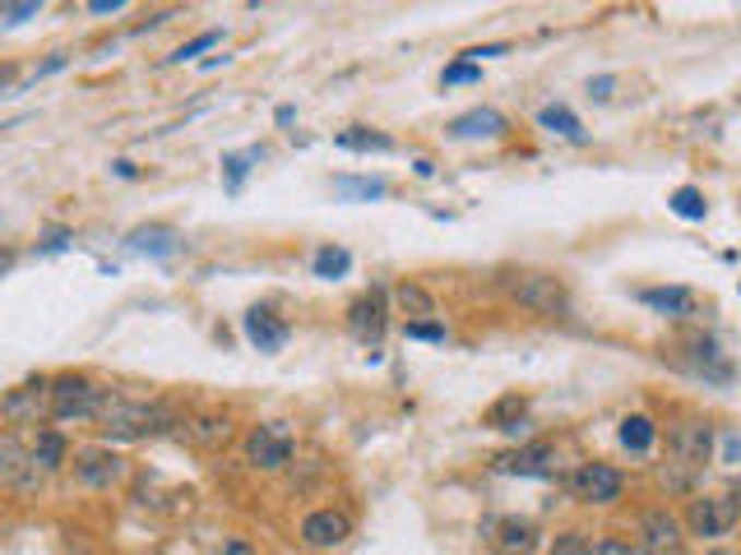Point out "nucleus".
I'll list each match as a JSON object with an SVG mask.
<instances>
[{"mask_svg": "<svg viewBox=\"0 0 741 555\" xmlns=\"http://www.w3.org/2000/svg\"><path fill=\"white\" fill-rule=\"evenodd\" d=\"M242 329H246V339L256 343L260 352H279L283 343H287V324L279 320L274 310H264V306H256V310H246V320H242Z\"/></svg>", "mask_w": 741, "mask_h": 555, "instance_id": "ddd939ff", "label": "nucleus"}, {"mask_svg": "<svg viewBox=\"0 0 741 555\" xmlns=\"http://www.w3.org/2000/svg\"><path fill=\"white\" fill-rule=\"evenodd\" d=\"M538 121H542V130H552V134H565V139H575V144H579V139H584V126H579V116L571 111V107H542L538 111Z\"/></svg>", "mask_w": 741, "mask_h": 555, "instance_id": "5701e85b", "label": "nucleus"}, {"mask_svg": "<svg viewBox=\"0 0 741 555\" xmlns=\"http://www.w3.org/2000/svg\"><path fill=\"white\" fill-rule=\"evenodd\" d=\"M654 440H658V426L649 422V416H626V422H621V445H626L631 453H649L654 449Z\"/></svg>", "mask_w": 741, "mask_h": 555, "instance_id": "aec40b11", "label": "nucleus"}, {"mask_svg": "<svg viewBox=\"0 0 741 555\" xmlns=\"http://www.w3.org/2000/svg\"><path fill=\"white\" fill-rule=\"evenodd\" d=\"M408 339H422V343H445V329L422 320V324H408Z\"/></svg>", "mask_w": 741, "mask_h": 555, "instance_id": "72a5a7b5", "label": "nucleus"}, {"mask_svg": "<svg viewBox=\"0 0 741 555\" xmlns=\"http://www.w3.org/2000/svg\"><path fill=\"white\" fill-rule=\"evenodd\" d=\"M74 477L84 486H111L126 477V459L111 449H80L74 453Z\"/></svg>", "mask_w": 741, "mask_h": 555, "instance_id": "f8f14e48", "label": "nucleus"}, {"mask_svg": "<svg viewBox=\"0 0 741 555\" xmlns=\"http://www.w3.org/2000/svg\"><path fill=\"white\" fill-rule=\"evenodd\" d=\"M223 555H256V551H250V546L237 538V542H227V546H223Z\"/></svg>", "mask_w": 741, "mask_h": 555, "instance_id": "58836bf2", "label": "nucleus"}, {"mask_svg": "<svg viewBox=\"0 0 741 555\" xmlns=\"http://www.w3.org/2000/svg\"><path fill=\"white\" fill-rule=\"evenodd\" d=\"M737 513L741 509L728 500V495H699V500H691V509H686V528L695 532V538H728Z\"/></svg>", "mask_w": 741, "mask_h": 555, "instance_id": "0eeeda50", "label": "nucleus"}, {"mask_svg": "<svg viewBox=\"0 0 741 555\" xmlns=\"http://www.w3.org/2000/svg\"><path fill=\"white\" fill-rule=\"evenodd\" d=\"M0 482L33 486V453L19 445L14 435H0Z\"/></svg>", "mask_w": 741, "mask_h": 555, "instance_id": "f3484780", "label": "nucleus"}, {"mask_svg": "<svg viewBox=\"0 0 741 555\" xmlns=\"http://www.w3.org/2000/svg\"><path fill=\"white\" fill-rule=\"evenodd\" d=\"M672 213L677 217H686V223H705V213H709V204H705V194H699L695 186H681V190H672Z\"/></svg>", "mask_w": 741, "mask_h": 555, "instance_id": "393cba45", "label": "nucleus"}, {"mask_svg": "<svg viewBox=\"0 0 741 555\" xmlns=\"http://www.w3.org/2000/svg\"><path fill=\"white\" fill-rule=\"evenodd\" d=\"M492 472H505V477H556V449L552 445L505 449L492 459Z\"/></svg>", "mask_w": 741, "mask_h": 555, "instance_id": "1a4fd4ad", "label": "nucleus"}, {"mask_svg": "<svg viewBox=\"0 0 741 555\" xmlns=\"http://www.w3.org/2000/svg\"><path fill=\"white\" fill-rule=\"evenodd\" d=\"M505 287H510L515 302H519L524 310H533V315H565V310H571V287H565L561 273L524 269V273H515Z\"/></svg>", "mask_w": 741, "mask_h": 555, "instance_id": "7ed1b4c3", "label": "nucleus"}, {"mask_svg": "<svg viewBox=\"0 0 741 555\" xmlns=\"http://www.w3.org/2000/svg\"><path fill=\"white\" fill-rule=\"evenodd\" d=\"M385 292L380 287H370L366 296H357L353 306H348V329H353V339L366 343V347H380L385 339Z\"/></svg>", "mask_w": 741, "mask_h": 555, "instance_id": "9b49d317", "label": "nucleus"}, {"mask_svg": "<svg viewBox=\"0 0 741 555\" xmlns=\"http://www.w3.org/2000/svg\"><path fill=\"white\" fill-rule=\"evenodd\" d=\"M728 500H732V505H737V509H741V477H737V482H732V491H728Z\"/></svg>", "mask_w": 741, "mask_h": 555, "instance_id": "ea45409f", "label": "nucleus"}, {"mask_svg": "<svg viewBox=\"0 0 741 555\" xmlns=\"http://www.w3.org/2000/svg\"><path fill=\"white\" fill-rule=\"evenodd\" d=\"M33 453V468H43V472H56L66 463V440L56 430H37V445L28 449Z\"/></svg>", "mask_w": 741, "mask_h": 555, "instance_id": "4be33fe9", "label": "nucleus"}, {"mask_svg": "<svg viewBox=\"0 0 741 555\" xmlns=\"http://www.w3.org/2000/svg\"><path fill=\"white\" fill-rule=\"evenodd\" d=\"M571 491L584 505H616L621 491H626V477H621L612 463H584L571 477Z\"/></svg>", "mask_w": 741, "mask_h": 555, "instance_id": "423d86ee", "label": "nucleus"}, {"mask_svg": "<svg viewBox=\"0 0 741 555\" xmlns=\"http://www.w3.org/2000/svg\"><path fill=\"white\" fill-rule=\"evenodd\" d=\"M97 426H103L107 440H149V435H163L177 426V412L167 403H149V399H116L107 393L103 412H97Z\"/></svg>", "mask_w": 741, "mask_h": 555, "instance_id": "f257e3e1", "label": "nucleus"}, {"mask_svg": "<svg viewBox=\"0 0 741 555\" xmlns=\"http://www.w3.org/2000/svg\"><path fill=\"white\" fill-rule=\"evenodd\" d=\"M589 555H649V551L635 546V542H621V538H602V542H593Z\"/></svg>", "mask_w": 741, "mask_h": 555, "instance_id": "2f4dec72", "label": "nucleus"}, {"mask_svg": "<svg viewBox=\"0 0 741 555\" xmlns=\"http://www.w3.org/2000/svg\"><path fill=\"white\" fill-rule=\"evenodd\" d=\"M246 463H256L264 472H279L292 463V430L283 422H264L246 435Z\"/></svg>", "mask_w": 741, "mask_h": 555, "instance_id": "39448f33", "label": "nucleus"}, {"mask_svg": "<svg viewBox=\"0 0 741 555\" xmlns=\"http://www.w3.org/2000/svg\"><path fill=\"white\" fill-rule=\"evenodd\" d=\"M89 10H93V14H116V10H126V5H121V0H93Z\"/></svg>", "mask_w": 741, "mask_h": 555, "instance_id": "4c0bfd02", "label": "nucleus"}, {"mask_svg": "<svg viewBox=\"0 0 741 555\" xmlns=\"http://www.w3.org/2000/svg\"><path fill=\"white\" fill-rule=\"evenodd\" d=\"M0 84H10V70H0Z\"/></svg>", "mask_w": 741, "mask_h": 555, "instance_id": "a19ab883", "label": "nucleus"}, {"mask_svg": "<svg viewBox=\"0 0 741 555\" xmlns=\"http://www.w3.org/2000/svg\"><path fill=\"white\" fill-rule=\"evenodd\" d=\"M339 144H343V149H353V153H370V149H376V153H389V149H395V139L370 134V130L353 126V130H343V134H339Z\"/></svg>", "mask_w": 741, "mask_h": 555, "instance_id": "bb28decb", "label": "nucleus"}, {"mask_svg": "<svg viewBox=\"0 0 741 555\" xmlns=\"http://www.w3.org/2000/svg\"><path fill=\"white\" fill-rule=\"evenodd\" d=\"M348 269H353V255L348 250H339V246L316 250V278H343Z\"/></svg>", "mask_w": 741, "mask_h": 555, "instance_id": "cd10ccee", "label": "nucleus"}, {"mask_svg": "<svg viewBox=\"0 0 741 555\" xmlns=\"http://www.w3.org/2000/svg\"><path fill=\"white\" fill-rule=\"evenodd\" d=\"M505 130H510V121L496 111V107H478V111H463L450 121V134L455 139H501Z\"/></svg>", "mask_w": 741, "mask_h": 555, "instance_id": "4468645a", "label": "nucleus"}, {"mask_svg": "<svg viewBox=\"0 0 741 555\" xmlns=\"http://www.w3.org/2000/svg\"><path fill=\"white\" fill-rule=\"evenodd\" d=\"M37 14V5H0V19L5 24H24V19H33Z\"/></svg>", "mask_w": 741, "mask_h": 555, "instance_id": "c9c22d12", "label": "nucleus"}, {"mask_svg": "<svg viewBox=\"0 0 741 555\" xmlns=\"http://www.w3.org/2000/svg\"><path fill=\"white\" fill-rule=\"evenodd\" d=\"M639 302L658 315H668V320H686L695 310V292L691 287H649V292H639Z\"/></svg>", "mask_w": 741, "mask_h": 555, "instance_id": "a211bd4d", "label": "nucleus"}, {"mask_svg": "<svg viewBox=\"0 0 741 555\" xmlns=\"http://www.w3.org/2000/svg\"><path fill=\"white\" fill-rule=\"evenodd\" d=\"M130 246L149 250V255H167V250H177V232H172V227H140V232L130 236Z\"/></svg>", "mask_w": 741, "mask_h": 555, "instance_id": "a878e982", "label": "nucleus"}, {"mask_svg": "<svg viewBox=\"0 0 741 555\" xmlns=\"http://www.w3.org/2000/svg\"><path fill=\"white\" fill-rule=\"evenodd\" d=\"M395 306L408 315V324H422V320H432V315H436L432 292H426L422 283H399L395 287Z\"/></svg>", "mask_w": 741, "mask_h": 555, "instance_id": "6ab92c4d", "label": "nucleus"}, {"mask_svg": "<svg viewBox=\"0 0 741 555\" xmlns=\"http://www.w3.org/2000/svg\"><path fill=\"white\" fill-rule=\"evenodd\" d=\"M339 194H353V200H380L385 181H334Z\"/></svg>", "mask_w": 741, "mask_h": 555, "instance_id": "c756f323", "label": "nucleus"}, {"mask_svg": "<svg viewBox=\"0 0 741 555\" xmlns=\"http://www.w3.org/2000/svg\"><path fill=\"white\" fill-rule=\"evenodd\" d=\"M256 157H260V153H246V157H242V153H232V157H223V167H227V181H232V186H242L246 163H256Z\"/></svg>", "mask_w": 741, "mask_h": 555, "instance_id": "473e14b6", "label": "nucleus"}, {"mask_svg": "<svg viewBox=\"0 0 741 555\" xmlns=\"http://www.w3.org/2000/svg\"><path fill=\"white\" fill-rule=\"evenodd\" d=\"M195 445H223L232 435V416L227 412H209V416H195V426L186 430Z\"/></svg>", "mask_w": 741, "mask_h": 555, "instance_id": "412c9836", "label": "nucleus"}, {"mask_svg": "<svg viewBox=\"0 0 741 555\" xmlns=\"http://www.w3.org/2000/svg\"><path fill=\"white\" fill-rule=\"evenodd\" d=\"M473 79H482V70L478 66H450V70H445V84H473Z\"/></svg>", "mask_w": 741, "mask_h": 555, "instance_id": "f704fd0d", "label": "nucleus"}, {"mask_svg": "<svg viewBox=\"0 0 741 555\" xmlns=\"http://www.w3.org/2000/svg\"><path fill=\"white\" fill-rule=\"evenodd\" d=\"M612 84H616L612 74H602V79H589V97H598V103H608V97H612Z\"/></svg>", "mask_w": 741, "mask_h": 555, "instance_id": "e433bc0d", "label": "nucleus"}, {"mask_svg": "<svg viewBox=\"0 0 741 555\" xmlns=\"http://www.w3.org/2000/svg\"><path fill=\"white\" fill-rule=\"evenodd\" d=\"M714 453V430L705 422H686L672 430V463L662 468V477H668L672 491H686L695 482V472H705Z\"/></svg>", "mask_w": 741, "mask_h": 555, "instance_id": "f03ea898", "label": "nucleus"}, {"mask_svg": "<svg viewBox=\"0 0 741 555\" xmlns=\"http://www.w3.org/2000/svg\"><path fill=\"white\" fill-rule=\"evenodd\" d=\"M538 528L529 519H501L496 523V555H533Z\"/></svg>", "mask_w": 741, "mask_h": 555, "instance_id": "dca6fc26", "label": "nucleus"}, {"mask_svg": "<svg viewBox=\"0 0 741 555\" xmlns=\"http://www.w3.org/2000/svg\"><path fill=\"white\" fill-rule=\"evenodd\" d=\"M353 538V519H348L343 509H316L302 519V542L310 551H334Z\"/></svg>", "mask_w": 741, "mask_h": 555, "instance_id": "9d476101", "label": "nucleus"}, {"mask_svg": "<svg viewBox=\"0 0 741 555\" xmlns=\"http://www.w3.org/2000/svg\"><path fill=\"white\" fill-rule=\"evenodd\" d=\"M524 412H529V403H524L519 393H505L501 403H492V408H486V426H492V430H515Z\"/></svg>", "mask_w": 741, "mask_h": 555, "instance_id": "b1692460", "label": "nucleus"}, {"mask_svg": "<svg viewBox=\"0 0 741 555\" xmlns=\"http://www.w3.org/2000/svg\"><path fill=\"white\" fill-rule=\"evenodd\" d=\"M219 43H223V33H219V28H209V33H200V37H195V43H186L177 56H172V61H195V56H200V51L219 47Z\"/></svg>", "mask_w": 741, "mask_h": 555, "instance_id": "7c9ffc66", "label": "nucleus"}, {"mask_svg": "<svg viewBox=\"0 0 741 555\" xmlns=\"http://www.w3.org/2000/svg\"><path fill=\"white\" fill-rule=\"evenodd\" d=\"M0 412H5V422H14V426L43 422V416H51V385L47 380H28V385L10 389L5 399H0Z\"/></svg>", "mask_w": 741, "mask_h": 555, "instance_id": "6e6552de", "label": "nucleus"}, {"mask_svg": "<svg viewBox=\"0 0 741 555\" xmlns=\"http://www.w3.org/2000/svg\"><path fill=\"white\" fill-rule=\"evenodd\" d=\"M589 551H593V542L584 538V532H561L548 555H589Z\"/></svg>", "mask_w": 741, "mask_h": 555, "instance_id": "c85d7f7f", "label": "nucleus"}, {"mask_svg": "<svg viewBox=\"0 0 741 555\" xmlns=\"http://www.w3.org/2000/svg\"><path fill=\"white\" fill-rule=\"evenodd\" d=\"M639 532H645V551L654 555H668V551H677L681 546V523L672 519L668 509H649L645 519H639Z\"/></svg>", "mask_w": 741, "mask_h": 555, "instance_id": "2eb2a0df", "label": "nucleus"}, {"mask_svg": "<svg viewBox=\"0 0 741 555\" xmlns=\"http://www.w3.org/2000/svg\"><path fill=\"white\" fill-rule=\"evenodd\" d=\"M107 403V389L93 385L89 375H61L51 380V416L56 422H97Z\"/></svg>", "mask_w": 741, "mask_h": 555, "instance_id": "20e7f679", "label": "nucleus"}]
</instances>
